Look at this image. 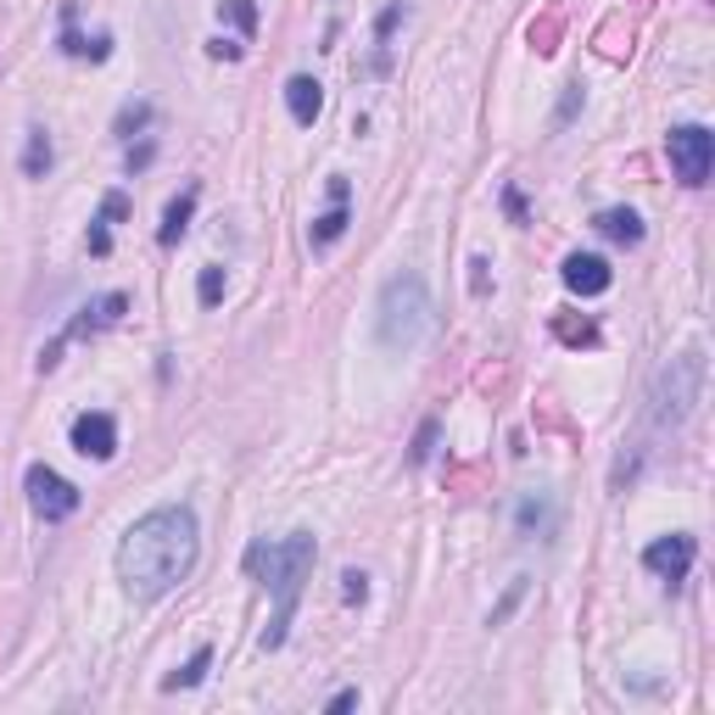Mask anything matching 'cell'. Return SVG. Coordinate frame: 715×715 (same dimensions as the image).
Masks as SVG:
<instances>
[{
    "instance_id": "16",
    "label": "cell",
    "mask_w": 715,
    "mask_h": 715,
    "mask_svg": "<svg viewBox=\"0 0 715 715\" xmlns=\"http://www.w3.org/2000/svg\"><path fill=\"white\" fill-rule=\"evenodd\" d=\"M23 173H29V179H45V173H51V135H45V129H29V146H23Z\"/></svg>"
},
{
    "instance_id": "12",
    "label": "cell",
    "mask_w": 715,
    "mask_h": 715,
    "mask_svg": "<svg viewBox=\"0 0 715 715\" xmlns=\"http://www.w3.org/2000/svg\"><path fill=\"white\" fill-rule=\"evenodd\" d=\"M286 107H291V118L308 129V124L324 113V84H319V78H308V73H297V78L286 84Z\"/></svg>"
},
{
    "instance_id": "22",
    "label": "cell",
    "mask_w": 715,
    "mask_h": 715,
    "mask_svg": "<svg viewBox=\"0 0 715 715\" xmlns=\"http://www.w3.org/2000/svg\"><path fill=\"white\" fill-rule=\"evenodd\" d=\"M218 12H224V18H230L241 34H252V29H257V7H252V0H224Z\"/></svg>"
},
{
    "instance_id": "3",
    "label": "cell",
    "mask_w": 715,
    "mask_h": 715,
    "mask_svg": "<svg viewBox=\"0 0 715 715\" xmlns=\"http://www.w3.org/2000/svg\"><path fill=\"white\" fill-rule=\"evenodd\" d=\"M430 324H436V308H430L425 280L414 275V268L392 275V280L381 286V302H375V341L403 357V352H414V346L430 335Z\"/></svg>"
},
{
    "instance_id": "27",
    "label": "cell",
    "mask_w": 715,
    "mask_h": 715,
    "mask_svg": "<svg viewBox=\"0 0 715 715\" xmlns=\"http://www.w3.org/2000/svg\"><path fill=\"white\" fill-rule=\"evenodd\" d=\"M207 56H213V62H241L246 45H235V40H207Z\"/></svg>"
},
{
    "instance_id": "9",
    "label": "cell",
    "mask_w": 715,
    "mask_h": 715,
    "mask_svg": "<svg viewBox=\"0 0 715 715\" xmlns=\"http://www.w3.org/2000/svg\"><path fill=\"white\" fill-rule=\"evenodd\" d=\"M73 453L107 465V459L118 453V425H113V414H102V408L78 414V419H73Z\"/></svg>"
},
{
    "instance_id": "7",
    "label": "cell",
    "mask_w": 715,
    "mask_h": 715,
    "mask_svg": "<svg viewBox=\"0 0 715 715\" xmlns=\"http://www.w3.org/2000/svg\"><path fill=\"white\" fill-rule=\"evenodd\" d=\"M23 487H29V503H34V514H40L45 525H56V520H73V514H78V487H73V481H62L51 465H29Z\"/></svg>"
},
{
    "instance_id": "2",
    "label": "cell",
    "mask_w": 715,
    "mask_h": 715,
    "mask_svg": "<svg viewBox=\"0 0 715 715\" xmlns=\"http://www.w3.org/2000/svg\"><path fill=\"white\" fill-rule=\"evenodd\" d=\"M313 531H291L286 543H252L246 565L263 576V587L275 593V626L263 632V649H280L286 643V626L297 615V598H302V581L313 576Z\"/></svg>"
},
{
    "instance_id": "13",
    "label": "cell",
    "mask_w": 715,
    "mask_h": 715,
    "mask_svg": "<svg viewBox=\"0 0 715 715\" xmlns=\"http://www.w3.org/2000/svg\"><path fill=\"white\" fill-rule=\"evenodd\" d=\"M593 230H598L604 241H615V246H638V241H643V218H638L632 207H604V213L593 218Z\"/></svg>"
},
{
    "instance_id": "29",
    "label": "cell",
    "mask_w": 715,
    "mask_h": 715,
    "mask_svg": "<svg viewBox=\"0 0 715 715\" xmlns=\"http://www.w3.org/2000/svg\"><path fill=\"white\" fill-rule=\"evenodd\" d=\"M397 18H403V7H386V12H381V23H375V34H381V40H386V34H392V29H397Z\"/></svg>"
},
{
    "instance_id": "31",
    "label": "cell",
    "mask_w": 715,
    "mask_h": 715,
    "mask_svg": "<svg viewBox=\"0 0 715 715\" xmlns=\"http://www.w3.org/2000/svg\"><path fill=\"white\" fill-rule=\"evenodd\" d=\"M352 704H357V687H341V693L330 698V709H352Z\"/></svg>"
},
{
    "instance_id": "4",
    "label": "cell",
    "mask_w": 715,
    "mask_h": 715,
    "mask_svg": "<svg viewBox=\"0 0 715 715\" xmlns=\"http://www.w3.org/2000/svg\"><path fill=\"white\" fill-rule=\"evenodd\" d=\"M698 397H704V352L693 346V352L671 357V364L660 370L654 397H649V425L654 430H682L687 414L698 408Z\"/></svg>"
},
{
    "instance_id": "17",
    "label": "cell",
    "mask_w": 715,
    "mask_h": 715,
    "mask_svg": "<svg viewBox=\"0 0 715 715\" xmlns=\"http://www.w3.org/2000/svg\"><path fill=\"white\" fill-rule=\"evenodd\" d=\"M346 224H352V218H346V202H335L324 218H313L308 241H313V246H330V241H341V235H346Z\"/></svg>"
},
{
    "instance_id": "26",
    "label": "cell",
    "mask_w": 715,
    "mask_h": 715,
    "mask_svg": "<svg viewBox=\"0 0 715 715\" xmlns=\"http://www.w3.org/2000/svg\"><path fill=\"white\" fill-rule=\"evenodd\" d=\"M102 218H107V224L129 218V196H124V191H107V196H102Z\"/></svg>"
},
{
    "instance_id": "21",
    "label": "cell",
    "mask_w": 715,
    "mask_h": 715,
    "mask_svg": "<svg viewBox=\"0 0 715 715\" xmlns=\"http://www.w3.org/2000/svg\"><path fill=\"white\" fill-rule=\"evenodd\" d=\"M196 297H202V308H218V297H224V268H218V263H207V268H202Z\"/></svg>"
},
{
    "instance_id": "5",
    "label": "cell",
    "mask_w": 715,
    "mask_h": 715,
    "mask_svg": "<svg viewBox=\"0 0 715 715\" xmlns=\"http://www.w3.org/2000/svg\"><path fill=\"white\" fill-rule=\"evenodd\" d=\"M665 157H671L682 185L698 191V185H709V168H715V135L704 124H682V129L665 135Z\"/></svg>"
},
{
    "instance_id": "23",
    "label": "cell",
    "mask_w": 715,
    "mask_h": 715,
    "mask_svg": "<svg viewBox=\"0 0 715 715\" xmlns=\"http://www.w3.org/2000/svg\"><path fill=\"white\" fill-rule=\"evenodd\" d=\"M341 598H346V604H364V598H370V576H364V570H346V576H341Z\"/></svg>"
},
{
    "instance_id": "24",
    "label": "cell",
    "mask_w": 715,
    "mask_h": 715,
    "mask_svg": "<svg viewBox=\"0 0 715 715\" xmlns=\"http://www.w3.org/2000/svg\"><path fill=\"white\" fill-rule=\"evenodd\" d=\"M430 447H436V419H425V425H419V436H414V447H408V459H414V465H425V459H430Z\"/></svg>"
},
{
    "instance_id": "32",
    "label": "cell",
    "mask_w": 715,
    "mask_h": 715,
    "mask_svg": "<svg viewBox=\"0 0 715 715\" xmlns=\"http://www.w3.org/2000/svg\"><path fill=\"white\" fill-rule=\"evenodd\" d=\"M470 268H476V297H487V257H476Z\"/></svg>"
},
{
    "instance_id": "10",
    "label": "cell",
    "mask_w": 715,
    "mask_h": 715,
    "mask_svg": "<svg viewBox=\"0 0 715 715\" xmlns=\"http://www.w3.org/2000/svg\"><path fill=\"white\" fill-rule=\"evenodd\" d=\"M559 275H565V286H570L576 297H604L609 280H615V275H609V263H604L598 252H570Z\"/></svg>"
},
{
    "instance_id": "8",
    "label": "cell",
    "mask_w": 715,
    "mask_h": 715,
    "mask_svg": "<svg viewBox=\"0 0 715 715\" xmlns=\"http://www.w3.org/2000/svg\"><path fill=\"white\" fill-rule=\"evenodd\" d=\"M693 554H698V543H693V536H687V531H671V536H660V543H649V548H643V565L676 587V581H687V570H693Z\"/></svg>"
},
{
    "instance_id": "14",
    "label": "cell",
    "mask_w": 715,
    "mask_h": 715,
    "mask_svg": "<svg viewBox=\"0 0 715 715\" xmlns=\"http://www.w3.org/2000/svg\"><path fill=\"white\" fill-rule=\"evenodd\" d=\"M191 213H196V185H185V191H179V196L168 202L157 241H162V246H179V241H185V230H191Z\"/></svg>"
},
{
    "instance_id": "6",
    "label": "cell",
    "mask_w": 715,
    "mask_h": 715,
    "mask_svg": "<svg viewBox=\"0 0 715 715\" xmlns=\"http://www.w3.org/2000/svg\"><path fill=\"white\" fill-rule=\"evenodd\" d=\"M124 308H129V297L124 291H102V297H89L73 319H67V330L40 352V370H56V357H62V346L67 341H84V335H96V330H107V324H118L124 319Z\"/></svg>"
},
{
    "instance_id": "30",
    "label": "cell",
    "mask_w": 715,
    "mask_h": 715,
    "mask_svg": "<svg viewBox=\"0 0 715 715\" xmlns=\"http://www.w3.org/2000/svg\"><path fill=\"white\" fill-rule=\"evenodd\" d=\"M503 207H509V213H514V218H525V202H520V191H514V185H509V191H503Z\"/></svg>"
},
{
    "instance_id": "19",
    "label": "cell",
    "mask_w": 715,
    "mask_h": 715,
    "mask_svg": "<svg viewBox=\"0 0 715 715\" xmlns=\"http://www.w3.org/2000/svg\"><path fill=\"white\" fill-rule=\"evenodd\" d=\"M525 587H531V581H525V576H514V581H509V593H503V598L492 604V615H487V626H503V620H509V615L520 609V598H525Z\"/></svg>"
},
{
    "instance_id": "28",
    "label": "cell",
    "mask_w": 715,
    "mask_h": 715,
    "mask_svg": "<svg viewBox=\"0 0 715 715\" xmlns=\"http://www.w3.org/2000/svg\"><path fill=\"white\" fill-rule=\"evenodd\" d=\"M576 107H581V89L570 84V89H565V102H559V124H570V118H576Z\"/></svg>"
},
{
    "instance_id": "25",
    "label": "cell",
    "mask_w": 715,
    "mask_h": 715,
    "mask_svg": "<svg viewBox=\"0 0 715 715\" xmlns=\"http://www.w3.org/2000/svg\"><path fill=\"white\" fill-rule=\"evenodd\" d=\"M89 252H96V257H107V252H113V224H107V218L89 224Z\"/></svg>"
},
{
    "instance_id": "11",
    "label": "cell",
    "mask_w": 715,
    "mask_h": 715,
    "mask_svg": "<svg viewBox=\"0 0 715 715\" xmlns=\"http://www.w3.org/2000/svg\"><path fill=\"white\" fill-rule=\"evenodd\" d=\"M514 531H520V536H554V531H559L554 498H548V492H525V498L514 503Z\"/></svg>"
},
{
    "instance_id": "18",
    "label": "cell",
    "mask_w": 715,
    "mask_h": 715,
    "mask_svg": "<svg viewBox=\"0 0 715 715\" xmlns=\"http://www.w3.org/2000/svg\"><path fill=\"white\" fill-rule=\"evenodd\" d=\"M207 665H213V649H196V654L185 660V671H173V676H162V687H168V693H179V687H196V682L207 676Z\"/></svg>"
},
{
    "instance_id": "1",
    "label": "cell",
    "mask_w": 715,
    "mask_h": 715,
    "mask_svg": "<svg viewBox=\"0 0 715 715\" xmlns=\"http://www.w3.org/2000/svg\"><path fill=\"white\" fill-rule=\"evenodd\" d=\"M196 548H202L196 514L185 503H162V509L140 514L124 531V543H118V581L129 587V598L157 604L162 593H173L179 581L191 576Z\"/></svg>"
},
{
    "instance_id": "15",
    "label": "cell",
    "mask_w": 715,
    "mask_h": 715,
    "mask_svg": "<svg viewBox=\"0 0 715 715\" xmlns=\"http://www.w3.org/2000/svg\"><path fill=\"white\" fill-rule=\"evenodd\" d=\"M62 23H67V29H62V51H67V56H96V62H107V56H113V40H107V34H102L96 45H89V40L73 29V7L62 12Z\"/></svg>"
},
{
    "instance_id": "20",
    "label": "cell",
    "mask_w": 715,
    "mask_h": 715,
    "mask_svg": "<svg viewBox=\"0 0 715 715\" xmlns=\"http://www.w3.org/2000/svg\"><path fill=\"white\" fill-rule=\"evenodd\" d=\"M146 124H151V102H129V107L118 113V124H113V129H118V135L129 140V135H140Z\"/></svg>"
}]
</instances>
